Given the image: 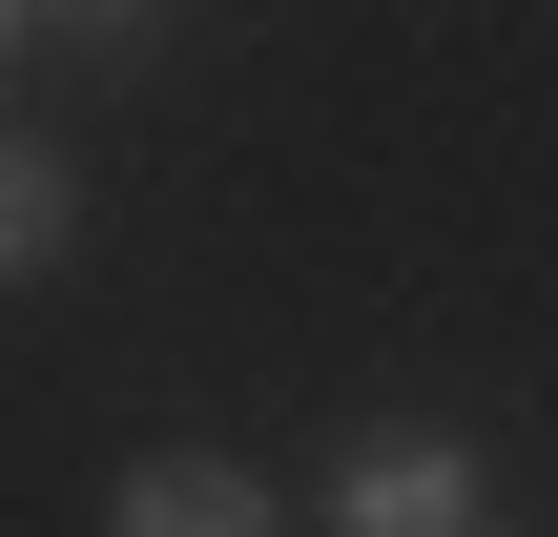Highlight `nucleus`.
Masks as SVG:
<instances>
[{
  "mask_svg": "<svg viewBox=\"0 0 558 537\" xmlns=\"http://www.w3.org/2000/svg\"><path fill=\"white\" fill-rule=\"evenodd\" d=\"M331 497H352V537H497V517H476V455H456V435H373Z\"/></svg>",
  "mask_w": 558,
  "mask_h": 537,
  "instance_id": "1",
  "label": "nucleus"
},
{
  "mask_svg": "<svg viewBox=\"0 0 558 537\" xmlns=\"http://www.w3.org/2000/svg\"><path fill=\"white\" fill-rule=\"evenodd\" d=\"M124 537H269V497H248L228 455H145V476H124Z\"/></svg>",
  "mask_w": 558,
  "mask_h": 537,
  "instance_id": "2",
  "label": "nucleus"
},
{
  "mask_svg": "<svg viewBox=\"0 0 558 537\" xmlns=\"http://www.w3.org/2000/svg\"><path fill=\"white\" fill-rule=\"evenodd\" d=\"M41 21H124V0H41Z\"/></svg>",
  "mask_w": 558,
  "mask_h": 537,
  "instance_id": "3",
  "label": "nucleus"
}]
</instances>
